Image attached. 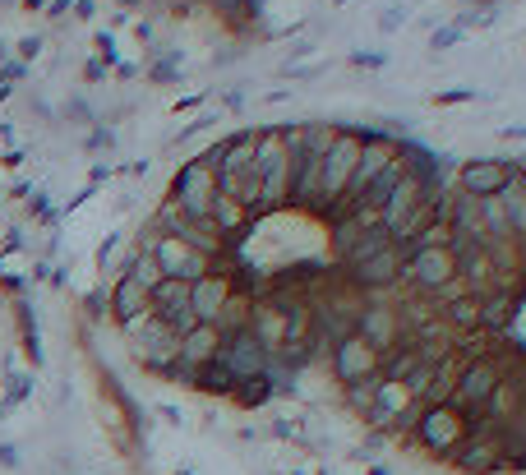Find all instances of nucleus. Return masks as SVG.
I'll use <instances>...</instances> for the list:
<instances>
[{
    "instance_id": "1",
    "label": "nucleus",
    "mask_w": 526,
    "mask_h": 475,
    "mask_svg": "<svg viewBox=\"0 0 526 475\" xmlns=\"http://www.w3.org/2000/svg\"><path fill=\"white\" fill-rule=\"evenodd\" d=\"M300 125H268L254 134V171H259V217L291 208V167H296Z\"/></svg>"
},
{
    "instance_id": "2",
    "label": "nucleus",
    "mask_w": 526,
    "mask_h": 475,
    "mask_svg": "<svg viewBox=\"0 0 526 475\" xmlns=\"http://www.w3.org/2000/svg\"><path fill=\"white\" fill-rule=\"evenodd\" d=\"M360 148H365V130H351V125H337L333 143L319 162V185H314V213L333 217L347 199V185L356 176V162H360Z\"/></svg>"
},
{
    "instance_id": "3",
    "label": "nucleus",
    "mask_w": 526,
    "mask_h": 475,
    "mask_svg": "<svg viewBox=\"0 0 526 475\" xmlns=\"http://www.w3.org/2000/svg\"><path fill=\"white\" fill-rule=\"evenodd\" d=\"M397 434L416 443L425 457H439V462H448V457H453V452L467 443L471 416H462V411H457V406H448V402H430V406H420L416 420H407Z\"/></svg>"
},
{
    "instance_id": "4",
    "label": "nucleus",
    "mask_w": 526,
    "mask_h": 475,
    "mask_svg": "<svg viewBox=\"0 0 526 475\" xmlns=\"http://www.w3.org/2000/svg\"><path fill=\"white\" fill-rule=\"evenodd\" d=\"M503 369H508V360L494 356V351L462 356V369H457L453 392H448V406H457L462 416L480 420V416H485V406H490V397H494V388L503 383Z\"/></svg>"
},
{
    "instance_id": "5",
    "label": "nucleus",
    "mask_w": 526,
    "mask_h": 475,
    "mask_svg": "<svg viewBox=\"0 0 526 475\" xmlns=\"http://www.w3.org/2000/svg\"><path fill=\"white\" fill-rule=\"evenodd\" d=\"M217 194H222L217 167L208 162L204 153H199V157H190V162H185V167L176 171V180H171V194H167V199L176 203V208H180L185 217H190V222H213Z\"/></svg>"
},
{
    "instance_id": "6",
    "label": "nucleus",
    "mask_w": 526,
    "mask_h": 475,
    "mask_svg": "<svg viewBox=\"0 0 526 475\" xmlns=\"http://www.w3.org/2000/svg\"><path fill=\"white\" fill-rule=\"evenodd\" d=\"M462 475H499L508 471V452H503V429L494 420H471L467 443L448 457Z\"/></svg>"
},
{
    "instance_id": "7",
    "label": "nucleus",
    "mask_w": 526,
    "mask_h": 475,
    "mask_svg": "<svg viewBox=\"0 0 526 475\" xmlns=\"http://www.w3.org/2000/svg\"><path fill=\"white\" fill-rule=\"evenodd\" d=\"M397 157H402V143H397L393 134H374V130H365V148H360L356 176H351L347 199H342V208H337V213H347V208H356V203H360V194L370 190L374 180H379L383 171L393 167ZM337 213H333V217H337Z\"/></svg>"
},
{
    "instance_id": "8",
    "label": "nucleus",
    "mask_w": 526,
    "mask_h": 475,
    "mask_svg": "<svg viewBox=\"0 0 526 475\" xmlns=\"http://www.w3.org/2000/svg\"><path fill=\"white\" fill-rule=\"evenodd\" d=\"M517 167L513 157H471L457 167V194H467V199H499L508 185L517 180Z\"/></svg>"
},
{
    "instance_id": "9",
    "label": "nucleus",
    "mask_w": 526,
    "mask_h": 475,
    "mask_svg": "<svg viewBox=\"0 0 526 475\" xmlns=\"http://www.w3.org/2000/svg\"><path fill=\"white\" fill-rule=\"evenodd\" d=\"M402 263H407V254L397 250V245H383L379 254L351 263L347 273H342V282L356 286L360 296H379V291H393L402 282Z\"/></svg>"
},
{
    "instance_id": "10",
    "label": "nucleus",
    "mask_w": 526,
    "mask_h": 475,
    "mask_svg": "<svg viewBox=\"0 0 526 475\" xmlns=\"http://www.w3.org/2000/svg\"><path fill=\"white\" fill-rule=\"evenodd\" d=\"M328 365H333L337 388H351V383L374 379V374H379V365H383V356L360 333H347L342 342H333V351H328Z\"/></svg>"
},
{
    "instance_id": "11",
    "label": "nucleus",
    "mask_w": 526,
    "mask_h": 475,
    "mask_svg": "<svg viewBox=\"0 0 526 475\" xmlns=\"http://www.w3.org/2000/svg\"><path fill=\"white\" fill-rule=\"evenodd\" d=\"M356 333L365 337L379 356H388V351H397V346L407 342V323H402V309L388 305V300H365V305H360V319H356Z\"/></svg>"
},
{
    "instance_id": "12",
    "label": "nucleus",
    "mask_w": 526,
    "mask_h": 475,
    "mask_svg": "<svg viewBox=\"0 0 526 475\" xmlns=\"http://www.w3.org/2000/svg\"><path fill=\"white\" fill-rule=\"evenodd\" d=\"M217 351H222V333H217V323H194L190 333L180 337V360H176V369H171L167 379L171 383H190V388H194V374L213 365Z\"/></svg>"
},
{
    "instance_id": "13",
    "label": "nucleus",
    "mask_w": 526,
    "mask_h": 475,
    "mask_svg": "<svg viewBox=\"0 0 526 475\" xmlns=\"http://www.w3.org/2000/svg\"><path fill=\"white\" fill-rule=\"evenodd\" d=\"M217 365L227 369L236 383H245V379H259V374H268V351H263V342L250 333V328H245V333L222 337Z\"/></svg>"
},
{
    "instance_id": "14",
    "label": "nucleus",
    "mask_w": 526,
    "mask_h": 475,
    "mask_svg": "<svg viewBox=\"0 0 526 475\" xmlns=\"http://www.w3.org/2000/svg\"><path fill=\"white\" fill-rule=\"evenodd\" d=\"M236 273L231 268H213V273H204L199 282H190V309L199 323H217L222 319V309H227V300L236 296Z\"/></svg>"
},
{
    "instance_id": "15",
    "label": "nucleus",
    "mask_w": 526,
    "mask_h": 475,
    "mask_svg": "<svg viewBox=\"0 0 526 475\" xmlns=\"http://www.w3.org/2000/svg\"><path fill=\"white\" fill-rule=\"evenodd\" d=\"M148 309H153V291H148L144 282H134V277H125V273L111 282L107 314H111V323H116V328H125V323L139 319V314H148Z\"/></svg>"
},
{
    "instance_id": "16",
    "label": "nucleus",
    "mask_w": 526,
    "mask_h": 475,
    "mask_svg": "<svg viewBox=\"0 0 526 475\" xmlns=\"http://www.w3.org/2000/svg\"><path fill=\"white\" fill-rule=\"evenodd\" d=\"M273 392H277V383L268 379V374H259V379L236 383V392H231V402H236V406H245V411H254V406L273 402Z\"/></svg>"
},
{
    "instance_id": "17",
    "label": "nucleus",
    "mask_w": 526,
    "mask_h": 475,
    "mask_svg": "<svg viewBox=\"0 0 526 475\" xmlns=\"http://www.w3.org/2000/svg\"><path fill=\"white\" fill-rule=\"evenodd\" d=\"M194 388H199V392H213V397H231V392H236V379H231L227 369L213 360L208 369H199V374H194Z\"/></svg>"
},
{
    "instance_id": "18",
    "label": "nucleus",
    "mask_w": 526,
    "mask_h": 475,
    "mask_svg": "<svg viewBox=\"0 0 526 475\" xmlns=\"http://www.w3.org/2000/svg\"><path fill=\"white\" fill-rule=\"evenodd\" d=\"M457 37H462V28H457V24H448V28H443V33H434V37H430V47L448 51V47H453V42H457Z\"/></svg>"
},
{
    "instance_id": "19",
    "label": "nucleus",
    "mask_w": 526,
    "mask_h": 475,
    "mask_svg": "<svg viewBox=\"0 0 526 475\" xmlns=\"http://www.w3.org/2000/svg\"><path fill=\"white\" fill-rule=\"evenodd\" d=\"M0 466H19V452H14V443H0Z\"/></svg>"
},
{
    "instance_id": "20",
    "label": "nucleus",
    "mask_w": 526,
    "mask_h": 475,
    "mask_svg": "<svg viewBox=\"0 0 526 475\" xmlns=\"http://www.w3.org/2000/svg\"><path fill=\"white\" fill-rule=\"evenodd\" d=\"M513 190H517V194H522V199H526V162H522V167H517V180H513Z\"/></svg>"
},
{
    "instance_id": "21",
    "label": "nucleus",
    "mask_w": 526,
    "mask_h": 475,
    "mask_svg": "<svg viewBox=\"0 0 526 475\" xmlns=\"http://www.w3.org/2000/svg\"><path fill=\"white\" fill-rule=\"evenodd\" d=\"M180 475H190V471H180Z\"/></svg>"
}]
</instances>
